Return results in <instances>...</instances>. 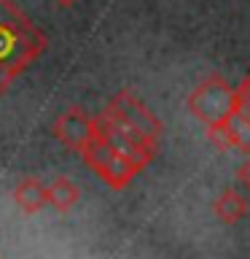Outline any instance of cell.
I'll list each match as a JSON object with an SVG mask.
<instances>
[{"label": "cell", "instance_id": "6da1fadb", "mask_svg": "<svg viewBox=\"0 0 250 259\" xmlns=\"http://www.w3.org/2000/svg\"><path fill=\"white\" fill-rule=\"evenodd\" d=\"M46 49V32L14 0H0V95H6Z\"/></svg>", "mask_w": 250, "mask_h": 259}, {"label": "cell", "instance_id": "7a4b0ae2", "mask_svg": "<svg viewBox=\"0 0 250 259\" xmlns=\"http://www.w3.org/2000/svg\"><path fill=\"white\" fill-rule=\"evenodd\" d=\"M242 105L245 103L239 97V89L231 87L221 73H210L207 78H202L185 100L191 116L199 119L207 130L226 127L242 111Z\"/></svg>", "mask_w": 250, "mask_h": 259}, {"label": "cell", "instance_id": "3957f363", "mask_svg": "<svg viewBox=\"0 0 250 259\" xmlns=\"http://www.w3.org/2000/svg\"><path fill=\"white\" fill-rule=\"evenodd\" d=\"M81 159H84L86 167L92 170L105 186H110L113 192H124L127 186L135 181V176L143 173V167L137 165V162L124 157L118 149H113L100 133H97V138L84 149Z\"/></svg>", "mask_w": 250, "mask_h": 259}, {"label": "cell", "instance_id": "277c9868", "mask_svg": "<svg viewBox=\"0 0 250 259\" xmlns=\"http://www.w3.org/2000/svg\"><path fill=\"white\" fill-rule=\"evenodd\" d=\"M102 111L108 113L110 119H116L118 124L135 130L137 135L145 138V141L159 146V138H161V133H164V124H161V119L145 105L143 97L135 95L132 89H127V87L118 89Z\"/></svg>", "mask_w": 250, "mask_h": 259}, {"label": "cell", "instance_id": "5b68a950", "mask_svg": "<svg viewBox=\"0 0 250 259\" xmlns=\"http://www.w3.org/2000/svg\"><path fill=\"white\" fill-rule=\"evenodd\" d=\"M97 127H100V135L108 141L113 149H118L124 157H129L132 162H137L143 170L153 162V157H156V151H159V146L156 143H151V141H145L143 135H137L135 130H129L124 124H118L116 119H110L108 113H100L97 116Z\"/></svg>", "mask_w": 250, "mask_h": 259}, {"label": "cell", "instance_id": "8992f818", "mask_svg": "<svg viewBox=\"0 0 250 259\" xmlns=\"http://www.w3.org/2000/svg\"><path fill=\"white\" fill-rule=\"evenodd\" d=\"M51 133L65 149H70L76 154H84V149L97 138L100 127H97V116H89L84 108L70 105V108H65L59 116L54 119Z\"/></svg>", "mask_w": 250, "mask_h": 259}, {"label": "cell", "instance_id": "52a82bcc", "mask_svg": "<svg viewBox=\"0 0 250 259\" xmlns=\"http://www.w3.org/2000/svg\"><path fill=\"white\" fill-rule=\"evenodd\" d=\"M11 197H14L16 208H19L22 213L35 216V213H40V210L48 205V184H43L35 176H24L22 181L14 186Z\"/></svg>", "mask_w": 250, "mask_h": 259}, {"label": "cell", "instance_id": "ba28073f", "mask_svg": "<svg viewBox=\"0 0 250 259\" xmlns=\"http://www.w3.org/2000/svg\"><path fill=\"white\" fill-rule=\"evenodd\" d=\"M213 210H215V219H218V222L226 224V227H231V224H237L239 219L247 216V200L242 197L237 189H231V186H229V189H223V192L215 197Z\"/></svg>", "mask_w": 250, "mask_h": 259}, {"label": "cell", "instance_id": "9c48e42d", "mask_svg": "<svg viewBox=\"0 0 250 259\" xmlns=\"http://www.w3.org/2000/svg\"><path fill=\"white\" fill-rule=\"evenodd\" d=\"M81 202V186L68 176H56L48 184V205L59 213H68Z\"/></svg>", "mask_w": 250, "mask_h": 259}, {"label": "cell", "instance_id": "30bf717a", "mask_svg": "<svg viewBox=\"0 0 250 259\" xmlns=\"http://www.w3.org/2000/svg\"><path fill=\"white\" fill-rule=\"evenodd\" d=\"M229 135H231V149L250 154V108L242 105V111L229 121Z\"/></svg>", "mask_w": 250, "mask_h": 259}, {"label": "cell", "instance_id": "8fae6325", "mask_svg": "<svg viewBox=\"0 0 250 259\" xmlns=\"http://www.w3.org/2000/svg\"><path fill=\"white\" fill-rule=\"evenodd\" d=\"M237 184H242V186H245V189L250 192V157L237 167Z\"/></svg>", "mask_w": 250, "mask_h": 259}, {"label": "cell", "instance_id": "7c38bea8", "mask_svg": "<svg viewBox=\"0 0 250 259\" xmlns=\"http://www.w3.org/2000/svg\"><path fill=\"white\" fill-rule=\"evenodd\" d=\"M237 89H239V97H242V103H245L247 108H250V73H247V78L242 81V87H237Z\"/></svg>", "mask_w": 250, "mask_h": 259}, {"label": "cell", "instance_id": "4fadbf2b", "mask_svg": "<svg viewBox=\"0 0 250 259\" xmlns=\"http://www.w3.org/2000/svg\"><path fill=\"white\" fill-rule=\"evenodd\" d=\"M54 3H56V6H65V8H68V6H73V3H78V0H54Z\"/></svg>", "mask_w": 250, "mask_h": 259}]
</instances>
